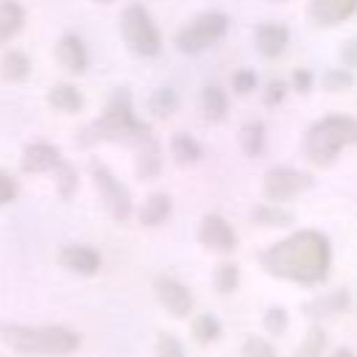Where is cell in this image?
I'll return each instance as SVG.
<instances>
[{"label": "cell", "mask_w": 357, "mask_h": 357, "mask_svg": "<svg viewBox=\"0 0 357 357\" xmlns=\"http://www.w3.org/2000/svg\"><path fill=\"white\" fill-rule=\"evenodd\" d=\"M61 162V151L50 142H28L22 156H20V170L28 176H39V173H50L56 165Z\"/></svg>", "instance_id": "7c38bea8"}, {"label": "cell", "mask_w": 357, "mask_h": 357, "mask_svg": "<svg viewBox=\"0 0 357 357\" xmlns=\"http://www.w3.org/2000/svg\"><path fill=\"white\" fill-rule=\"evenodd\" d=\"M170 153L176 156L178 165H192V162L201 159V145L195 142L192 134H187V131H176V134L170 137Z\"/></svg>", "instance_id": "603a6c76"}, {"label": "cell", "mask_w": 357, "mask_h": 357, "mask_svg": "<svg viewBox=\"0 0 357 357\" xmlns=\"http://www.w3.org/2000/svg\"><path fill=\"white\" fill-rule=\"evenodd\" d=\"M198 240L209 251H215V254H231L237 248V234H234L231 223L223 215H215V212H209V215L201 218V223H198Z\"/></svg>", "instance_id": "9c48e42d"}, {"label": "cell", "mask_w": 357, "mask_h": 357, "mask_svg": "<svg viewBox=\"0 0 357 357\" xmlns=\"http://www.w3.org/2000/svg\"><path fill=\"white\" fill-rule=\"evenodd\" d=\"M324 346H326L324 329H321V326H312V329L307 332V337H304V343H301V349H298L296 357H321V354H324Z\"/></svg>", "instance_id": "4dcf8cb0"}, {"label": "cell", "mask_w": 357, "mask_h": 357, "mask_svg": "<svg viewBox=\"0 0 357 357\" xmlns=\"http://www.w3.org/2000/svg\"><path fill=\"white\" fill-rule=\"evenodd\" d=\"M284 92H287V84L284 81H271L268 84V89H265V95H262V100H265V106H276L282 98H284Z\"/></svg>", "instance_id": "8d00e7d4"}, {"label": "cell", "mask_w": 357, "mask_h": 357, "mask_svg": "<svg viewBox=\"0 0 357 357\" xmlns=\"http://www.w3.org/2000/svg\"><path fill=\"white\" fill-rule=\"evenodd\" d=\"M84 134H89V137H81V139H78L81 145H89V142H95V139H112V142H126V145L134 148L139 139H145V137L151 134V128H148L142 120L134 117L128 92H126V89H117V92L112 95V100L106 103L103 114H100L92 126H86Z\"/></svg>", "instance_id": "3957f363"}, {"label": "cell", "mask_w": 357, "mask_h": 357, "mask_svg": "<svg viewBox=\"0 0 357 357\" xmlns=\"http://www.w3.org/2000/svg\"><path fill=\"white\" fill-rule=\"evenodd\" d=\"M312 187V176L304 173V170H296V167H271L265 176H262V195L271 201V204H279V201H287V198H296L298 192L310 190Z\"/></svg>", "instance_id": "ba28073f"}, {"label": "cell", "mask_w": 357, "mask_h": 357, "mask_svg": "<svg viewBox=\"0 0 357 357\" xmlns=\"http://www.w3.org/2000/svg\"><path fill=\"white\" fill-rule=\"evenodd\" d=\"M212 284H215V290L218 293H234L237 290V284H240V268L234 265V262H220L218 268H215V273H212Z\"/></svg>", "instance_id": "4316f807"}, {"label": "cell", "mask_w": 357, "mask_h": 357, "mask_svg": "<svg viewBox=\"0 0 357 357\" xmlns=\"http://www.w3.org/2000/svg\"><path fill=\"white\" fill-rule=\"evenodd\" d=\"M229 31V20L220 11H204L198 17H192L181 31H176L173 45L178 53H201L206 47H212L218 39H223V33Z\"/></svg>", "instance_id": "8992f818"}, {"label": "cell", "mask_w": 357, "mask_h": 357, "mask_svg": "<svg viewBox=\"0 0 357 357\" xmlns=\"http://www.w3.org/2000/svg\"><path fill=\"white\" fill-rule=\"evenodd\" d=\"M6 340L20 354H70L81 343L67 326H11L6 329Z\"/></svg>", "instance_id": "277c9868"}, {"label": "cell", "mask_w": 357, "mask_h": 357, "mask_svg": "<svg viewBox=\"0 0 357 357\" xmlns=\"http://www.w3.org/2000/svg\"><path fill=\"white\" fill-rule=\"evenodd\" d=\"M153 290H156L159 304H162L170 315H176V318L190 315V310H192V293L187 290V284H181V282L173 279V276H156Z\"/></svg>", "instance_id": "8fae6325"}, {"label": "cell", "mask_w": 357, "mask_h": 357, "mask_svg": "<svg viewBox=\"0 0 357 357\" xmlns=\"http://www.w3.org/2000/svg\"><path fill=\"white\" fill-rule=\"evenodd\" d=\"M28 75H31V59H28V53L20 50V47L3 50V56H0V78L8 81V84H20Z\"/></svg>", "instance_id": "d6986e66"}, {"label": "cell", "mask_w": 357, "mask_h": 357, "mask_svg": "<svg viewBox=\"0 0 357 357\" xmlns=\"http://www.w3.org/2000/svg\"><path fill=\"white\" fill-rule=\"evenodd\" d=\"M251 220L257 223V226H271V229H284V226H290L293 223V212L290 209H284V206H279V204H262V206H257L254 212H251Z\"/></svg>", "instance_id": "7402d4cb"}, {"label": "cell", "mask_w": 357, "mask_h": 357, "mask_svg": "<svg viewBox=\"0 0 357 357\" xmlns=\"http://www.w3.org/2000/svg\"><path fill=\"white\" fill-rule=\"evenodd\" d=\"M47 106L61 114H78L84 109V95L73 84H53L47 89Z\"/></svg>", "instance_id": "ac0fdd59"}, {"label": "cell", "mask_w": 357, "mask_h": 357, "mask_svg": "<svg viewBox=\"0 0 357 357\" xmlns=\"http://www.w3.org/2000/svg\"><path fill=\"white\" fill-rule=\"evenodd\" d=\"M59 262L78 273V276H92L100 271V254L92 248V245H84V243H70L59 251Z\"/></svg>", "instance_id": "4fadbf2b"}, {"label": "cell", "mask_w": 357, "mask_h": 357, "mask_svg": "<svg viewBox=\"0 0 357 357\" xmlns=\"http://www.w3.org/2000/svg\"><path fill=\"white\" fill-rule=\"evenodd\" d=\"M134 151H137V159H134V167H137V176L142 178V181H151L159 170H162V156H159V142L148 134L145 139H139L137 145H134Z\"/></svg>", "instance_id": "2e32d148"}, {"label": "cell", "mask_w": 357, "mask_h": 357, "mask_svg": "<svg viewBox=\"0 0 357 357\" xmlns=\"http://www.w3.org/2000/svg\"><path fill=\"white\" fill-rule=\"evenodd\" d=\"M262 321H265V329H268L271 335H282V332L287 329V312H284L282 307H271Z\"/></svg>", "instance_id": "d590c367"}, {"label": "cell", "mask_w": 357, "mask_h": 357, "mask_svg": "<svg viewBox=\"0 0 357 357\" xmlns=\"http://www.w3.org/2000/svg\"><path fill=\"white\" fill-rule=\"evenodd\" d=\"M120 36L134 56L153 59L162 50V33L142 3H128L120 14Z\"/></svg>", "instance_id": "5b68a950"}, {"label": "cell", "mask_w": 357, "mask_h": 357, "mask_svg": "<svg viewBox=\"0 0 357 357\" xmlns=\"http://www.w3.org/2000/svg\"><path fill=\"white\" fill-rule=\"evenodd\" d=\"M349 145H357V117L349 114H326L315 120L301 139L304 159L312 167H329Z\"/></svg>", "instance_id": "7a4b0ae2"}, {"label": "cell", "mask_w": 357, "mask_h": 357, "mask_svg": "<svg viewBox=\"0 0 357 357\" xmlns=\"http://www.w3.org/2000/svg\"><path fill=\"white\" fill-rule=\"evenodd\" d=\"M50 173L56 176V192H59L64 201L73 198L75 190H78V170H75V165H70V162L61 159Z\"/></svg>", "instance_id": "d4e9b609"}, {"label": "cell", "mask_w": 357, "mask_h": 357, "mask_svg": "<svg viewBox=\"0 0 357 357\" xmlns=\"http://www.w3.org/2000/svg\"><path fill=\"white\" fill-rule=\"evenodd\" d=\"M259 265L279 279H293L298 284H315L329 271V240L321 231L301 229L273 243L268 251H262Z\"/></svg>", "instance_id": "6da1fadb"}, {"label": "cell", "mask_w": 357, "mask_h": 357, "mask_svg": "<svg viewBox=\"0 0 357 357\" xmlns=\"http://www.w3.org/2000/svg\"><path fill=\"white\" fill-rule=\"evenodd\" d=\"M340 61H343L346 70L357 67V36H351V39L343 42V47H340Z\"/></svg>", "instance_id": "74e56055"}, {"label": "cell", "mask_w": 357, "mask_h": 357, "mask_svg": "<svg viewBox=\"0 0 357 357\" xmlns=\"http://www.w3.org/2000/svg\"><path fill=\"white\" fill-rule=\"evenodd\" d=\"M332 357H354V354H351L349 349H335V351H332Z\"/></svg>", "instance_id": "ab89813d"}, {"label": "cell", "mask_w": 357, "mask_h": 357, "mask_svg": "<svg viewBox=\"0 0 357 357\" xmlns=\"http://www.w3.org/2000/svg\"><path fill=\"white\" fill-rule=\"evenodd\" d=\"M357 11V0H310L304 14L307 22L315 28H332L346 22Z\"/></svg>", "instance_id": "30bf717a"}, {"label": "cell", "mask_w": 357, "mask_h": 357, "mask_svg": "<svg viewBox=\"0 0 357 357\" xmlns=\"http://www.w3.org/2000/svg\"><path fill=\"white\" fill-rule=\"evenodd\" d=\"M240 148L251 159H257L265 151V126L259 120H251V123H245L240 128Z\"/></svg>", "instance_id": "cb8c5ba5"}, {"label": "cell", "mask_w": 357, "mask_h": 357, "mask_svg": "<svg viewBox=\"0 0 357 357\" xmlns=\"http://www.w3.org/2000/svg\"><path fill=\"white\" fill-rule=\"evenodd\" d=\"M321 84H324L326 92H343V89H349V86L354 84V75H351V70H346V67H335V70L324 73Z\"/></svg>", "instance_id": "f546056e"}, {"label": "cell", "mask_w": 357, "mask_h": 357, "mask_svg": "<svg viewBox=\"0 0 357 357\" xmlns=\"http://www.w3.org/2000/svg\"><path fill=\"white\" fill-rule=\"evenodd\" d=\"M287 42H290V31L282 22H262L254 31V45H257L259 56H265V59L282 56L284 47H287Z\"/></svg>", "instance_id": "9a60e30c"}, {"label": "cell", "mask_w": 357, "mask_h": 357, "mask_svg": "<svg viewBox=\"0 0 357 357\" xmlns=\"http://www.w3.org/2000/svg\"><path fill=\"white\" fill-rule=\"evenodd\" d=\"M17 195H20V181H17V176H14L11 170L0 167V206L11 204Z\"/></svg>", "instance_id": "1f68e13d"}, {"label": "cell", "mask_w": 357, "mask_h": 357, "mask_svg": "<svg viewBox=\"0 0 357 357\" xmlns=\"http://www.w3.org/2000/svg\"><path fill=\"white\" fill-rule=\"evenodd\" d=\"M89 173H92V181L100 192V201L106 206V212L117 220V223H126L131 215H134V201H131V192L128 187L98 159L89 162Z\"/></svg>", "instance_id": "52a82bcc"}, {"label": "cell", "mask_w": 357, "mask_h": 357, "mask_svg": "<svg viewBox=\"0 0 357 357\" xmlns=\"http://www.w3.org/2000/svg\"><path fill=\"white\" fill-rule=\"evenodd\" d=\"M192 337H195L201 346L215 343V340L220 337V324H218V318H215V315H209V312L198 315V318L192 321Z\"/></svg>", "instance_id": "83f0119b"}, {"label": "cell", "mask_w": 357, "mask_h": 357, "mask_svg": "<svg viewBox=\"0 0 357 357\" xmlns=\"http://www.w3.org/2000/svg\"><path fill=\"white\" fill-rule=\"evenodd\" d=\"M240 354H243V357H276L273 346H271L268 340H262V337H248V340L243 343Z\"/></svg>", "instance_id": "e575fe53"}, {"label": "cell", "mask_w": 357, "mask_h": 357, "mask_svg": "<svg viewBox=\"0 0 357 357\" xmlns=\"http://www.w3.org/2000/svg\"><path fill=\"white\" fill-rule=\"evenodd\" d=\"M290 84H293V89L296 92H310L312 89V73L310 70H296L293 75H290Z\"/></svg>", "instance_id": "f35d334b"}, {"label": "cell", "mask_w": 357, "mask_h": 357, "mask_svg": "<svg viewBox=\"0 0 357 357\" xmlns=\"http://www.w3.org/2000/svg\"><path fill=\"white\" fill-rule=\"evenodd\" d=\"M56 59L59 64L73 73V75H81L86 73V64H89V53H86V45L78 33H64L59 42H56Z\"/></svg>", "instance_id": "5bb4252c"}, {"label": "cell", "mask_w": 357, "mask_h": 357, "mask_svg": "<svg viewBox=\"0 0 357 357\" xmlns=\"http://www.w3.org/2000/svg\"><path fill=\"white\" fill-rule=\"evenodd\" d=\"M95 3H112V0H95Z\"/></svg>", "instance_id": "60d3db41"}, {"label": "cell", "mask_w": 357, "mask_h": 357, "mask_svg": "<svg viewBox=\"0 0 357 357\" xmlns=\"http://www.w3.org/2000/svg\"><path fill=\"white\" fill-rule=\"evenodd\" d=\"M156 357H187L184 346L173 335H159L156 337Z\"/></svg>", "instance_id": "836d02e7"}, {"label": "cell", "mask_w": 357, "mask_h": 357, "mask_svg": "<svg viewBox=\"0 0 357 357\" xmlns=\"http://www.w3.org/2000/svg\"><path fill=\"white\" fill-rule=\"evenodd\" d=\"M231 89H234L237 95H248V92H254V89H257V73L248 70V67L237 70V73L231 75Z\"/></svg>", "instance_id": "d6a6232c"}, {"label": "cell", "mask_w": 357, "mask_h": 357, "mask_svg": "<svg viewBox=\"0 0 357 357\" xmlns=\"http://www.w3.org/2000/svg\"><path fill=\"white\" fill-rule=\"evenodd\" d=\"M346 304H349V293H346V290H337V293H329V296H324V298H318V301L307 304V307H304V312H307V315L321 318V315H332V312L346 310Z\"/></svg>", "instance_id": "484cf974"}, {"label": "cell", "mask_w": 357, "mask_h": 357, "mask_svg": "<svg viewBox=\"0 0 357 357\" xmlns=\"http://www.w3.org/2000/svg\"><path fill=\"white\" fill-rule=\"evenodd\" d=\"M201 114H204L206 123L226 120V114H229V98H226V92L220 86L209 84V86L201 89Z\"/></svg>", "instance_id": "ffe728a7"}, {"label": "cell", "mask_w": 357, "mask_h": 357, "mask_svg": "<svg viewBox=\"0 0 357 357\" xmlns=\"http://www.w3.org/2000/svg\"><path fill=\"white\" fill-rule=\"evenodd\" d=\"M176 103H178V98H176V92H173L170 86L156 89V92L151 95V100H148L151 112H153V114H159V117H167V114L176 109Z\"/></svg>", "instance_id": "f1b7e54d"}, {"label": "cell", "mask_w": 357, "mask_h": 357, "mask_svg": "<svg viewBox=\"0 0 357 357\" xmlns=\"http://www.w3.org/2000/svg\"><path fill=\"white\" fill-rule=\"evenodd\" d=\"M170 212H173V201H170V195H167V192H151V195L142 201L137 218H139L142 226L153 229V226H162V223L170 218Z\"/></svg>", "instance_id": "e0dca14e"}, {"label": "cell", "mask_w": 357, "mask_h": 357, "mask_svg": "<svg viewBox=\"0 0 357 357\" xmlns=\"http://www.w3.org/2000/svg\"><path fill=\"white\" fill-rule=\"evenodd\" d=\"M25 25V11L17 0H0V45L11 42Z\"/></svg>", "instance_id": "44dd1931"}]
</instances>
